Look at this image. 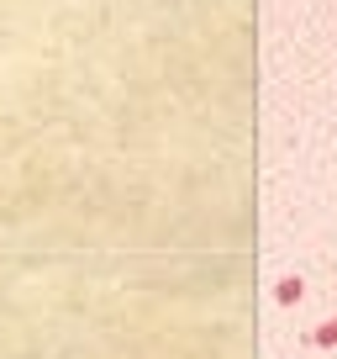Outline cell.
I'll use <instances>...</instances> for the list:
<instances>
[{"label":"cell","instance_id":"cell-1","mask_svg":"<svg viewBox=\"0 0 337 359\" xmlns=\"http://www.w3.org/2000/svg\"><path fill=\"white\" fill-rule=\"evenodd\" d=\"M274 302H280V306H301V302H306L301 275H285V280H274Z\"/></svg>","mask_w":337,"mask_h":359},{"label":"cell","instance_id":"cell-2","mask_svg":"<svg viewBox=\"0 0 337 359\" xmlns=\"http://www.w3.org/2000/svg\"><path fill=\"white\" fill-rule=\"evenodd\" d=\"M311 344L316 348H337V317H327V323L311 327Z\"/></svg>","mask_w":337,"mask_h":359}]
</instances>
